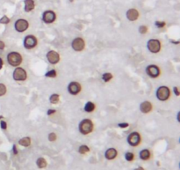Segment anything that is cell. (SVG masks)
Segmentation results:
<instances>
[{"mask_svg":"<svg viewBox=\"0 0 180 170\" xmlns=\"http://www.w3.org/2000/svg\"><path fill=\"white\" fill-rule=\"evenodd\" d=\"M12 154H13V155H18V154H19V150H18L16 145H12Z\"/></svg>","mask_w":180,"mask_h":170,"instance_id":"cell-36","label":"cell"},{"mask_svg":"<svg viewBox=\"0 0 180 170\" xmlns=\"http://www.w3.org/2000/svg\"><path fill=\"white\" fill-rule=\"evenodd\" d=\"M6 48V44L3 40H0V50H4Z\"/></svg>","mask_w":180,"mask_h":170,"instance_id":"cell-37","label":"cell"},{"mask_svg":"<svg viewBox=\"0 0 180 170\" xmlns=\"http://www.w3.org/2000/svg\"><path fill=\"white\" fill-rule=\"evenodd\" d=\"M129 124L128 123H119L118 124V127L120 128V129H126V128H128L129 127Z\"/></svg>","mask_w":180,"mask_h":170,"instance_id":"cell-33","label":"cell"},{"mask_svg":"<svg viewBox=\"0 0 180 170\" xmlns=\"http://www.w3.org/2000/svg\"><path fill=\"white\" fill-rule=\"evenodd\" d=\"M58 76V72L55 69H51L49 70H48L45 73V77L46 78H55Z\"/></svg>","mask_w":180,"mask_h":170,"instance_id":"cell-24","label":"cell"},{"mask_svg":"<svg viewBox=\"0 0 180 170\" xmlns=\"http://www.w3.org/2000/svg\"><path fill=\"white\" fill-rule=\"evenodd\" d=\"M124 157L127 162H133L135 160V154L133 152H127Z\"/></svg>","mask_w":180,"mask_h":170,"instance_id":"cell-26","label":"cell"},{"mask_svg":"<svg viewBox=\"0 0 180 170\" xmlns=\"http://www.w3.org/2000/svg\"><path fill=\"white\" fill-rule=\"evenodd\" d=\"M39 44L38 38L34 34H27L23 40V46L27 50H32L35 49Z\"/></svg>","mask_w":180,"mask_h":170,"instance_id":"cell-7","label":"cell"},{"mask_svg":"<svg viewBox=\"0 0 180 170\" xmlns=\"http://www.w3.org/2000/svg\"><path fill=\"white\" fill-rule=\"evenodd\" d=\"M145 72L150 78L154 79L158 78L162 75V70L157 65H148L146 66Z\"/></svg>","mask_w":180,"mask_h":170,"instance_id":"cell-10","label":"cell"},{"mask_svg":"<svg viewBox=\"0 0 180 170\" xmlns=\"http://www.w3.org/2000/svg\"><path fill=\"white\" fill-rule=\"evenodd\" d=\"M6 63L11 67L20 66L23 63V56L18 51H10L6 55Z\"/></svg>","mask_w":180,"mask_h":170,"instance_id":"cell-2","label":"cell"},{"mask_svg":"<svg viewBox=\"0 0 180 170\" xmlns=\"http://www.w3.org/2000/svg\"><path fill=\"white\" fill-rule=\"evenodd\" d=\"M35 9V0H24V11L26 12H31Z\"/></svg>","mask_w":180,"mask_h":170,"instance_id":"cell-18","label":"cell"},{"mask_svg":"<svg viewBox=\"0 0 180 170\" xmlns=\"http://www.w3.org/2000/svg\"><path fill=\"white\" fill-rule=\"evenodd\" d=\"M155 26L159 29H163L167 26V22L163 21V20H156L155 21Z\"/></svg>","mask_w":180,"mask_h":170,"instance_id":"cell-28","label":"cell"},{"mask_svg":"<svg viewBox=\"0 0 180 170\" xmlns=\"http://www.w3.org/2000/svg\"><path fill=\"white\" fill-rule=\"evenodd\" d=\"M156 96L160 102H168L171 97V91L167 86H160L156 91Z\"/></svg>","mask_w":180,"mask_h":170,"instance_id":"cell-3","label":"cell"},{"mask_svg":"<svg viewBox=\"0 0 180 170\" xmlns=\"http://www.w3.org/2000/svg\"><path fill=\"white\" fill-rule=\"evenodd\" d=\"M48 139L49 142H55L57 140V134L55 132H50L48 135Z\"/></svg>","mask_w":180,"mask_h":170,"instance_id":"cell-31","label":"cell"},{"mask_svg":"<svg viewBox=\"0 0 180 170\" xmlns=\"http://www.w3.org/2000/svg\"><path fill=\"white\" fill-rule=\"evenodd\" d=\"M101 78H102V80H103L105 83H108V82H110V81L113 78V74H112V72L107 71V72L103 73Z\"/></svg>","mask_w":180,"mask_h":170,"instance_id":"cell-25","label":"cell"},{"mask_svg":"<svg viewBox=\"0 0 180 170\" xmlns=\"http://www.w3.org/2000/svg\"><path fill=\"white\" fill-rule=\"evenodd\" d=\"M67 90L71 95L76 96V95H78L82 92L83 86L78 81H71L69 83V85L67 86Z\"/></svg>","mask_w":180,"mask_h":170,"instance_id":"cell-13","label":"cell"},{"mask_svg":"<svg viewBox=\"0 0 180 170\" xmlns=\"http://www.w3.org/2000/svg\"><path fill=\"white\" fill-rule=\"evenodd\" d=\"M0 128H1V130H3V131H6L7 128H8V124H7V122L4 120V118L0 120Z\"/></svg>","mask_w":180,"mask_h":170,"instance_id":"cell-32","label":"cell"},{"mask_svg":"<svg viewBox=\"0 0 180 170\" xmlns=\"http://www.w3.org/2000/svg\"><path fill=\"white\" fill-rule=\"evenodd\" d=\"M55 113H56V109H55V108H48V111H47V115H48V116H54Z\"/></svg>","mask_w":180,"mask_h":170,"instance_id":"cell-34","label":"cell"},{"mask_svg":"<svg viewBox=\"0 0 180 170\" xmlns=\"http://www.w3.org/2000/svg\"><path fill=\"white\" fill-rule=\"evenodd\" d=\"M143 137L139 131H132L127 137V144L132 147H137L142 144Z\"/></svg>","mask_w":180,"mask_h":170,"instance_id":"cell-6","label":"cell"},{"mask_svg":"<svg viewBox=\"0 0 180 170\" xmlns=\"http://www.w3.org/2000/svg\"><path fill=\"white\" fill-rule=\"evenodd\" d=\"M139 158L143 161H149L151 158H152V153L149 149L148 148H145V149H143L140 151L139 153Z\"/></svg>","mask_w":180,"mask_h":170,"instance_id":"cell-17","label":"cell"},{"mask_svg":"<svg viewBox=\"0 0 180 170\" xmlns=\"http://www.w3.org/2000/svg\"><path fill=\"white\" fill-rule=\"evenodd\" d=\"M140 16H141V13H140L139 10L136 8H129L126 12V18L127 19V20H129L131 22H135V21L138 20Z\"/></svg>","mask_w":180,"mask_h":170,"instance_id":"cell-14","label":"cell"},{"mask_svg":"<svg viewBox=\"0 0 180 170\" xmlns=\"http://www.w3.org/2000/svg\"><path fill=\"white\" fill-rule=\"evenodd\" d=\"M19 145L23 147H29L32 145V138L30 137H24L19 140Z\"/></svg>","mask_w":180,"mask_h":170,"instance_id":"cell-20","label":"cell"},{"mask_svg":"<svg viewBox=\"0 0 180 170\" xmlns=\"http://www.w3.org/2000/svg\"><path fill=\"white\" fill-rule=\"evenodd\" d=\"M173 93H174V94H175L177 97H179L180 94L179 87V86H174V87H173Z\"/></svg>","mask_w":180,"mask_h":170,"instance_id":"cell-35","label":"cell"},{"mask_svg":"<svg viewBox=\"0 0 180 170\" xmlns=\"http://www.w3.org/2000/svg\"><path fill=\"white\" fill-rule=\"evenodd\" d=\"M11 22V19L7 15H4L0 18V24L2 25H8Z\"/></svg>","mask_w":180,"mask_h":170,"instance_id":"cell-29","label":"cell"},{"mask_svg":"<svg viewBox=\"0 0 180 170\" xmlns=\"http://www.w3.org/2000/svg\"><path fill=\"white\" fill-rule=\"evenodd\" d=\"M7 92H8V87L7 86L3 83V82H0V98L1 97H4L7 94Z\"/></svg>","mask_w":180,"mask_h":170,"instance_id":"cell-27","label":"cell"},{"mask_svg":"<svg viewBox=\"0 0 180 170\" xmlns=\"http://www.w3.org/2000/svg\"><path fill=\"white\" fill-rule=\"evenodd\" d=\"M57 20V14L53 10H46L41 14V20L46 25L53 24Z\"/></svg>","mask_w":180,"mask_h":170,"instance_id":"cell-8","label":"cell"},{"mask_svg":"<svg viewBox=\"0 0 180 170\" xmlns=\"http://www.w3.org/2000/svg\"><path fill=\"white\" fill-rule=\"evenodd\" d=\"M1 119H4V116H0V120H1Z\"/></svg>","mask_w":180,"mask_h":170,"instance_id":"cell-42","label":"cell"},{"mask_svg":"<svg viewBox=\"0 0 180 170\" xmlns=\"http://www.w3.org/2000/svg\"><path fill=\"white\" fill-rule=\"evenodd\" d=\"M179 116H180V112H178V115H177V119H178V122H179V123H180Z\"/></svg>","mask_w":180,"mask_h":170,"instance_id":"cell-41","label":"cell"},{"mask_svg":"<svg viewBox=\"0 0 180 170\" xmlns=\"http://www.w3.org/2000/svg\"><path fill=\"white\" fill-rule=\"evenodd\" d=\"M138 31L141 34H146L148 32V27L146 25H141L138 28Z\"/></svg>","mask_w":180,"mask_h":170,"instance_id":"cell-30","label":"cell"},{"mask_svg":"<svg viewBox=\"0 0 180 170\" xmlns=\"http://www.w3.org/2000/svg\"><path fill=\"white\" fill-rule=\"evenodd\" d=\"M171 42L173 43V44H177V45L179 44V41H173V40H171Z\"/></svg>","mask_w":180,"mask_h":170,"instance_id":"cell-39","label":"cell"},{"mask_svg":"<svg viewBox=\"0 0 180 170\" xmlns=\"http://www.w3.org/2000/svg\"><path fill=\"white\" fill-rule=\"evenodd\" d=\"M46 58H47L48 62L52 65H55L59 64L61 61V56H60L59 52H57L55 49L48 50L46 54Z\"/></svg>","mask_w":180,"mask_h":170,"instance_id":"cell-12","label":"cell"},{"mask_svg":"<svg viewBox=\"0 0 180 170\" xmlns=\"http://www.w3.org/2000/svg\"><path fill=\"white\" fill-rule=\"evenodd\" d=\"M146 47H147V49L150 53H152V54H158L162 50L163 43H162V41L159 39L152 38V39H149L147 41Z\"/></svg>","mask_w":180,"mask_h":170,"instance_id":"cell-4","label":"cell"},{"mask_svg":"<svg viewBox=\"0 0 180 170\" xmlns=\"http://www.w3.org/2000/svg\"><path fill=\"white\" fill-rule=\"evenodd\" d=\"M95 124L93 121L90 118H84L78 124V131L81 135L88 136L94 131Z\"/></svg>","mask_w":180,"mask_h":170,"instance_id":"cell-1","label":"cell"},{"mask_svg":"<svg viewBox=\"0 0 180 170\" xmlns=\"http://www.w3.org/2000/svg\"><path fill=\"white\" fill-rule=\"evenodd\" d=\"M97 109L96 103L91 101H88L84 106V111L85 113H93Z\"/></svg>","mask_w":180,"mask_h":170,"instance_id":"cell-19","label":"cell"},{"mask_svg":"<svg viewBox=\"0 0 180 170\" xmlns=\"http://www.w3.org/2000/svg\"><path fill=\"white\" fill-rule=\"evenodd\" d=\"M36 166L38 169H44L48 167V161L45 158L43 157H39L37 160H36Z\"/></svg>","mask_w":180,"mask_h":170,"instance_id":"cell-21","label":"cell"},{"mask_svg":"<svg viewBox=\"0 0 180 170\" xmlns=\"http://www.w3.org/2000/svg\"><path fill=\"white\" fill-rule=\"evenodd\" d=\"M134 170H145V169L143 168V167H137V168H135Z\"/></svg>","mask_w":180,"mask_h":170,"instance_id":"cell-40","label":"cell"},{"mask_svg":"<svg viewBox=\"0 0 180 170\" xmlns=\"http://www.w3.org/2000/svg\"><path fill=\"white\" fill-rule=\"evenodd\" d=\"M4 61L3 59V57H0V70H2L4 67Z\"/></svg>","mask_w":180,"mask_h":170,"instance_id":"cell-38","label":"cell"},{"mask_svg":"<svg viewBox=\"0 0 180 170\" xmlns=\"http://www.w3.org/2000/svg\"><path fill=\"white\" fill-rule=\"evenodd\" d=\"M118 154H119V152H118V150L116 148L110 147V148L106 150L104 156L107 161H113L118 157Z\"/></svg>","mask_w":180,"mask_h":170,"instance_id":"cell-16","label":"cell"},{"mask_svg":"<svg viewBox=\"0 0 180 170\" xmlns=\"http://www.w3.org/2000/svg\"><path fill=\"white\" fill-rule=\"evenodd\" d=\"M86 47V42L85 40L83 37H76L72 40L71 48L72 49L76 52H82L85 49Z\"/></svg>","mask_w":180,"mask_h":170,"instance_id":"cell-11","label":"cell"},{"mask_svg":"<svg viewBox=\"0 0 180 170\" xmlns=\"http://www.w3.org/2000/svg\"><path fill=\"white\" fill-rule=\"evenodd\" d=\"M60 99H61V96H60V94H52L50 96H49V102L51 103V104H53V105H56V104H58L59 103V102H60Z\"/></svg>","mask_w":180,"mask_h":170,"instance_id":"cell-22","label":"cell"},{"mask_svg":"<svg viewBox=\"0 0 180 170\" xmlns=\"http://www.w3.org/2000/svg\"><path fill=\"white\" fill-rule=\"evenodd\" d=\"M30 27V23L27 20L24 19V18H20L18 19L13 25L14 30L18 33H24L26 32Z\"/></svg>","mask_w":180,"mask_h":170,"instance_id":"cell-9","label":"cell"},{"mask_svg":"<svg viewBox=\"0 0 180 170\" xmlns=\"http://www.w3.org/2000/svg\"><path fill=\"white\" fill-rule=\"evenodd\" d=\"M91 152V148L87 145H82L78 147V153L82 155H85Z\"/></svg>","mask_w":180,"mask_h":170,"instance_id":"cell-23","label":"cell"},{"mask_svg":"<svg viewBox=\"0 0 180 170\" xmlns=\"http://www.w3.org/2000/svg\"><path fill=\"white\" fill-rule=\"evenodd\" d=\"M139 109L143 114L147 115V114L151 113L154 110V105L150 101H144L140 104Z\"/></svg>","mask_w":180,"mask_h":170,"instance_id":"cell-15","label":"cell"},{"mask_svg":"<svg viewBox=\"0 0 180 170\" xmlns=\"http://www.w3.org/2000/svg\"><path fill=\"white\" fill-rule=\"evenodd\" d=\"M12 78L15 82H25L28 78V73L21 66L15 67L12 71Z\"/></svg>","mask_w":180,"mask_h":170,"instance_id":"cell-5","label":"cell"}]
</instances>
